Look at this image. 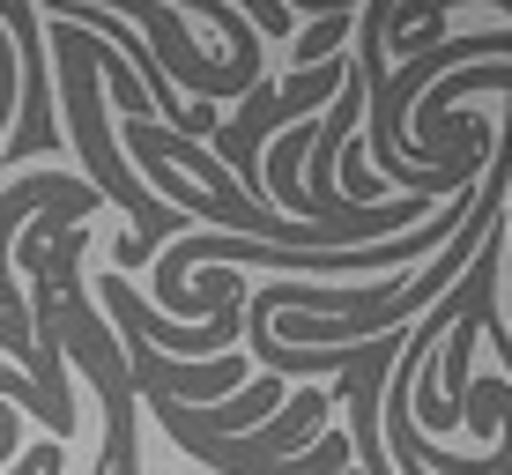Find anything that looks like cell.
<instances>
[{"label":"cell","mask_w":512,"mask_h":475,"mask_svg":"<svg viewBox=\"0 0 512 475\" xmlns=\"http://www.w3.org/2000/svg\"><path fill=\"white\" fill-rule=\"evenodd\" d=\"M45 52L60 60V104H67V127H60V134H67L75 156H82V179H90V193H104L112 208H127V216H134V238L149 245V260H156L171 238H186L193 223L179 216V208L156 201V193L134 179V164L119 156V134H112V119H104V38L52 15Z\"/></svg>","instance_id":"cell-1"},{"label":"cell","mask_w":512,"mask_h":475,"mask_svg":"<svg viewBox=\"0 0 512 475\" xmlns=\"http://www.w3.org/2000/svg\"><path fill=\"white\" fill-rule=\"evenodd\" d=\"M231 8H245V23H253L260 38H290V30H297L290 0H231Z\"/></svg>","instance_id":"cell-2"}]
</instances>
